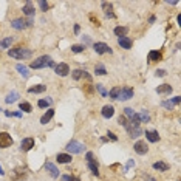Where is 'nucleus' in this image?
I'll use <instances>...</instances> for the list:
<instances>
[{"label": "nucleus", "instance_id": "f704fd0d", "mask_svg": "<svg viewBox=\"0 0 181 181\" xmlns=\"http://www.w3.org/2000/svg\"><path fill=\"white\" fill-rule=\"evenodd\" d=\"M96 90L99 91L102 96H107V94H108V91H107L105 88H104V87H102V84H96Z\"/></svg>", "mask_w": 181, "mask_h": 181}, {"label": "nucleus", "instance_id": "f3484780", "mask_svg": "<svg viewBox=\"0 0 181 181\" xmlns=\"http://www.w3.org/2000/svg\"><path fill=\"white\" fill-rule=\"evenodd\" d=\"M145 138L150 141V142H158L160 141V135H158V132H155V130H145Z\"/></svg>", "mask_w": 181, "mask_h": 181}, {"label": "nucleus", "instance_id": "5701e85b", "mask_svg": "<svg viewBox=\"0 0 181 181\" xmlns=\"http://www.w3.org/2000/svg\"><path fill=\"white\" fill-rule=\"evenodd\" d=\"M136 115H138L139 122H149V121H150V115H149L147 110H142V112H139V113H136Z\"/></svg>", "mask_w": 181, "mask_h": 181}, {"label": "nucleus", "instance_id": "a19ab883", "mask_svg": "<svg viewBox=\"0 0 181 181\" xmlns=\"http://www.w3.org/2000/svg\"><path fill=\"white\" fill-rule=\"evenodd\" d=\"M105 16H107V17H110V19H113V17H115V14L112 12V5H108V9L105 11Z\"/></svg>", "mask_w": 181, "mask_h": 181}, {"label": "nucleus", "instance_id": "aec40b11", "mask_svg": "<svg viewBox=\"0 0 181 181\" xmlns=\"http://www.w3.org/2000/svg\"><path fill=\"white\" fill-rule=\"evenodd\" d=\"M169 167H170V166H169L167 163H164V161H158V163L153 164V169L158 170V172H167Z\"/></svg>", "mask_w": 181, "mask_h": 181}, {"label": "nucleus", "instance_id": "c756f323", "mask_svg": "<svg viewBox=\"0 0 181 181\" xmlns=\"http://www.w3.org/2000/svg\"><path fill=\"white\" fill-rule=\"evenodd\" d=\"M88 169L91 170V174L93 175H96V177H99V170H98V164L94 163V160L93 161H88Z\"/></svg>", "mask_w": 181, "mask_h": 181}, {"label": "nucleus", "instance_id": "79ce46f5", "mask_svg": "<svg viewBox=\"0 0 181 181\" xmlns=\"http://www.w3.org/2000/svg\"><path fill=\"white\" fill-rule=\"evenodd\" d=\"M166 74H167L166 70H156V76H158V78H164Z\"/></svg>", "mask_w": 181, "mask_h": 181}, {"label": "nucleus", "instance_id": "20e7f679", "mask_svg": "<svg viewBox=\"0 0 181 181\" xmlns=\"http://www.w3.org/2000/svg\"><path fill=\"white\" fill-rule=\"evenodd\" d=\"M54 71H56V74H57V76L65 78V76H68V73H70V67H68V64L60 62V64H57V65L54 67Z\"/></svg>", "mask_w": 181, "mask_h": 181}, {"label": "nucleus", "instance_id": "7ed1b4c3", "mask_svg": "<svg viewBox=\"0 0 181 181\" xmlns=\"http://www.w3.org/2000/svg\"><path fill=\"white\" fill-rule=\"evenodd\" d=\"M65 149H67V152H70L71 155H73V153H76V155H78V153H82V152L85 150V145H84L82 142L76 141V139H71V141L67 144V147H65Z\"/></svg>", "mask_w": 181, "mask_h": 181}, {"label": "nucleus", "instance_id": "f03ea898", "mask_svg": "<svg viewBox=\"0 0 181 181\" xmlns=\"http://www.w3.org/2000/svg\"><path fill=\"white\" fill-rule=\"evenodd\" d=\"M8 54H9V57H14V59H19V60H22V59H28V57H31V50H28V48H22V46H19V48H11L9 51H8Z\"/></svg>", "mask_w": 181, "mask_h": 181}, {"label": "nucleus", "instance_id": "a878e982", "mask_svg": "<svg viewBox=\"0 0 181 181\" xmlns=\"http://www.w3.org/2000/svg\"><path fill=\"white\" fill-rule=\"evenodd\" d=\"M127 33H129V28H126V26H116L115 28V34L118 37H124Z\"/></svg>", "mask_w": 181, "mask_h": 181}, {"label": "nucleus", "instance_id": "f8f14e48", "mask_svg": "<svg viewBox=\"0 0 181 181\" xmlns=\"http://www.w3.org/2000/svg\"><path fill=\"white\" fill-rule=\"evenodd\" d=\"M101 115H102V118L110 119V118L115 115V108H113V105H104L102 110H101Z\"/></svg>", "mask_w": 181, "mask_h": 181}, {"label": "nucleus", "instance_id": "37998d69", "mask_svg": "<svg viewBox=\"0 0 181 181\" xmlns=\"http://www.w3.org/2000/svg\"><path fill=\"white\" fill-rule=\"evenodd\" d=\"M107 136H108V138H110L112 141H118V136L115 135L113 132H107Z\"/></svg>", "mask_w": 181, "mask_h": 181}, {"label": "nucleus", "instance_id": "ddd939ff", "mask_svg": "<svg viewBox=\"0 0 181 181\" xmlns=\"http://www.w3.org/2000/svg\"><path fill=\"white\" fill-rule=\"evenodd\" d=\"M45 170L53 177V178H57L59 177V169L53 164V163H46L45 164Z\"/></svg>", "mask_w": 181, "mask_h": 181}, {"label": "nucleus", "instance_id": "c9c22d12", "mask_svg": "<svg viewBox=\"0 0 181 181\" xmlns=\"http://www.w3.org/2000/svg\"><path fill=\"white\" fill-rule=\"evenodd\" d=\"M161 105H163V107H166V108H169V110H172V108H174V102H172V101H163V102H161Z\"/></svg>", "mask_w": 181, "mask_h": 181}, {"label": "nucleus", "instance_id": "3c124183", "mask_svg": "<svg viewBox=\"0 0 181 181\" xmlns=\"http://www.w3.org/2000/svg\"><path fill=\"white\" fill-rule=\"evenodd\" d=\"M5 175V172H3V169H2V166H0V177H3Z\"/></svg>", "mask_w": 181, "mask_h": 181}, {"label": "nucleus", "instance_id": "0eeeda50", "mask_svg": "<svg viewBox=\"0 0 181 181\" xmlns=\"http://www.w3.org/2000/svg\"><path fill=\"white\" fill-rule=\"evenodd\" d=\"M133 149H135V152L138 153V155H145V153L149 152V147H147L145 141H136L135 145H133Z\"/></svg>", "mask_w": 181, "mask_h": 181}, {"label": "nucleus", "instance_id": "bb28decb", "mask_svg": "<svg viewBox=\"0 0 181 181\" xmlns=\"http://www.w3.org/2000/svg\"><path fill=\"white\" fill-rule=\"evenodd\" d=\"M94 73H96V76H105L107 74V70H105V67L102 64H98L94 67Z\"/></svg>", "mask_w": 181, "mask_h": 181}, {"label": "nucleus", "instance_id": "cd10ccee", "mask_svg": "<svg viewBox=\"0 0 181 181\" xmlns=\"http://www.w3.org/2000/svg\"><path fill=\"white\" fill-rule=\"evenodd\" d=\"M51 102H53L51 98H48V99H39V101H37V105H39L40 108H48V107L51 105Z\"/></svg>", "mask_w": 181, "mask_h": 181}, {"label": "nucleus", "instance_id": "dca6fc26", "mask_svg": "<svg viewBox=\"0 0 181 181\" xmlns=\"http://www.w3.org/2000/svg\"><path fill=\"white\" fill-rule=\"evenodd\" d=\"M172 85H169V84H163V85H158L156 87V93L158 94H170L172 93Z\"/></svg>", "mask_w": 181, "mask_h": 181}, {"label": "nucleus", "instance_id": "2f4dec72", "mask_svg": "<svg viewBox=\"0 0 181 181\" xmlns=\"http://www.w3.org/2000/svg\"><path fill=\"white\" fill-rule=\"evenodd\" d=\"M82 74H84V70H74L73 74H71V78H73L74 81H79V79L82 78Z\"/></svg>", "mask_w": 181, "mask_h": 181}, {"label": "nucleus", "instance_id": "412c9836", "mask_svg": "<svg viewBox=\"0 0 181 181\" xmlns=\"http://www.w3.org/2000/svg\"><path fill=\"white\" fill-rule=\"evenodd\" d=\"M53 116H54V110H53V108H48V110H46V113L40 118V124H46V122H50V121L53 119Z\"/></svg>", "mask_w": 181, "mask_h": 181}, {"label": "nucleus", "instance_id": "473e14b6", "mask_svg": "<svg viewBox=\"0 0 181 181\" xmlns=\"http://www.w3.org/2000/svg\"><path fill=\"white\" fill-rule=\"evenodd\" d=\"M20 110L30 113V112H31V104H28V102H20Z\"/></svg>", "mask_w": 181, "mask_h": 181}, {"label": "nucleus", "instance_id": "4be33fe9", "mask_svg": "<svg viewBox=\"0 0 181 181\" xmlns=\"http://www.w3.org/2000/svg\"><path fill=\"white\" fill-rule=\"evenodd\" d=\"M16 70H17V71H19V73L23 76V78H30V70H28L25 65H22V64H17V65H16Z\"/></svg>", "mask_w": 181, "mask_h": 181}, {"label": "nucleus", "instance_id": "c85d7f7f", "mask_svg": "<svg viewBox=\"0 0 181 181\" xmlns=\"http://www.w3.org/2000/svg\"><path fill=\"white\" fill-rule=\"evenodd\" d=\"M119 93H121V87H115V88H112V91L108 93V96H110V99H118L119 98Z\"/></svg>", "mask_w": 181, "mask_h": 181}, {"label": "nucleus", "instance_id": "9b49d317", "mask_svg": "<svg viewBox=\"0 0 181 181\" xmlns=\"http://www.w3.org/2000/svg\"><path fill=\"white\" fill-rule=\"evenodd\" d=\"M33 147H34V139H33V138H25V139H22L20 149H22L23 152H28V150H31Z\"/></svg>", "mask_w": 181, "mask_h": 181}, {"label": "nucleus", "instance_id": "7c9ffc66", "mask_svg": "<svg viewBox=\"0 0 181 181\" xmlns=\"http://www.w3.org/2000/svg\"><path fill=\"white\" fill-rule=\"evenodd\" d=\"M11 42H12V37H5V39L0 42V50H6V48H9Z\"/></svg>", "mask_w": 181, "mask_h": 181}, {"label": "nucleus", "instance_id": "49530a36", "mask_svg": "<svg viewBox=\"0 0 181 181\" xmlns=\"http://www.w3.org/2000/svg\"><path fill=\"white\" fill-rule=\"evenodd\" d=\"M172 102H174V105H177V104H180V96H175V98L172 99Z\"/></svg>", "mask_w": 181, "mask_h": 181}, {"label": "nucleus", "instance_id": "6ab92c4d", "mask_svg": "<svg viewBox=\"0 0 181 181\" xmlns=\"http://www.w3.org/2000/svg\"><path fill=\"white\" fill-rule=\"evenodd\" d=\"M57 163L59 164H68V163H71V155L70 153H59L57 155Z\"/></svg>", "mask_w": 181, "mask_h": 181}, {"label": "nucleus", "instance_id": "1a4fd4ad", "mask_svg": "<svg viewBox=\"0 0 181 181\" xmlns=\"http://www.w3.org/2000/svg\"><path fill=\"white\" fill-rule=\"evenodd\" d=\"M118 45L121 46V48H124V50H130L132 45H133V42H132L130 37L124 36V37H118Z\"/></svg>", "mask_w": 181, "mask_h": 181}, {"label": "nucleus", "instance_id": "6e6552de", "mask_svg": "<svg viewBox=\"0 0 181 181\" xmlns=\"http://www.w3.org/2000/svg\"><path fill=\"white\" fill-rule=\"evenodd\" d=\"M133 98V90L130 88V87H124V88H121V93H119V101H129V99H132Z\"/></svg>", "mask_w": 181, "mask_h": 181}, {"label": "nucleus", "instance_id": "c03bdc74", "mask_svg": "<svg viewBox=\"0 0 181 181\" xmlns=\"http://www.w3.org/2000/svg\"><path fill=\"white\" fill-rule=\"evenodd\" d=\"M132 166H135V161H133V160H130V161H129V163L126 164V170H129V169H130Z\"/></svg>", "mask_w": 181, "mask_h": 181}, {"label": "nucleus", "instance_id": "09e8293b", "mask_svg": "<svg viewBox=\"0 0 181 181\" xmlns=\"http://www.w3.org/2000/svg\"><path fill=\"white\" fill-rule=\"evenodd\" d=\"M12 115H14V116H17V118H20V116H22V113H20V112H16V113H12Z\"/></svg>", "mask_w": 181, "mask_h": 181}, {"label": "nucleus", "instance_id": "8fccbe9b", "mask_svg": "<svg viewBox=\"0 0 181 181\" xmlns=\"http://www.w3.org/2000/svg\"><path fill=\"white\" fill-rule=\"evenodd\" d=\"M145 180H147V181H156L155 178H152V177H145Z\"/></svg>", "mask_w": 181, "mask_h": 181}, {"label": "nucleus", "instance_id": "b1692460", "mask_svg": "<svg viewBox=\"0 0 181 181\" xmlns=\"http://www.w3.org/2000/svg\"><path fill=\"white\" fill-rule=\"evenodd\" d=\"M46 90V85L44 84H39V85H34V87H30L28 93H44Z\"/></svg>", "mask_w": 181, "mask_h": 181}, {"label": "nucleus", "instance_id": "9d476101", "mask_svg": "<svg viewBox=\"0 0 181 181\" xmlns=\"http://www.w3.org/2000/svg\"><path fill=\"white\" fill-rule=\"evenodd\" d=\"M126 130L129 132V136H130V138H138L139 135H142V130L139 129V126H130V124H129V126L126 127Z\"/></svg>", "mask_w": 181, "mask_h": 181}, {"label": "nucleus", "instance_id": "a18cd8bd", "mask_svg": "<svg viewBox=\"0 0 181 181\" xmlns=\"http://www.w3.org/2000/svg\"><path fill=\"white\" fill-rule=\"evenodd\" d=\"M85 158H87V161H93V153H91V152H87Z\"/></svg>", "mask_w": 181, "mask_h": 181}, {"label": "nucleus", "instance_id": "603ef678", "mask_svg": "<svg viewBox=\"0 0 181 181\" xmlns=\"http://www.w3.org/2000/svg\"><path fill=\"white\" fill-rule=\"evenodd\" d=\"M0 110H2V108H0Z\"/></svg>", "mask_w": 181, "mask_h": 181}, {"label": "nucleus", "instance_id": "f257e3e1", "mask_svg": "<svg viewBox=\"0 0 181 181\" xmlns=\"http://www.w3.org/2000/svg\"><path fill=\"white\" fill-rule=\"evenodd\" d=\"M33 70H40V68H45V67H56V64L53 62V59L50 57V56H40V57H37L36 60H33L31 62V65H30Z\"/></svg>", "mask_w": 181, "mask_h": 181}, {"label": "nucleus", "instance_id": "2eb2a0df", "mask_svg": "<svg viewBox=\"0 0 181 181\" xmlns=\"http://www.w3.org/2000/svg\"><path fill=\"white\" fill-rule=\"evenodd\" d=\"M147 59H149V62H160L161 59H163V54H161V51H150L149 53V56H147Z\"/></svg>", "mask_w": 181, "mask_h": 181}, {"label": "nucleus", "instance_id": "39448f33", "mask_svg": "<svg viewBox=\"0 0 181 181\" xmlns=\"http://www.w3.org/2000/svg\"><path fill=\"white\" fill-rule=\"evenodd\" d=\"M93 48H94V51H96L98 54H105V53L112 54V53H113L112 48L107 45V44H104V42H96V44L93 45Z\"/></svg>", "mask_w": 181, "mask_h": 181}, {"label": "nucleus", "instance_id": "393cba45", "mask_svg": "<svg viewBox=\"0 0 181 181\" xmlns=\"http://www.w3.org/2000/svg\"><path fill=\"white\" fill-rule=\"evenodd\" d=\"M17 99H19V93H17V91H11V93L6 96L5 102H6V104H12V102H16Z\"/></svg>", "mask_w": 181, "mask_h": 181}, {"label": "nucleus", "instance_id": "423d86ee", "mask_svg": "<svg viewBox=\"0 0 181 181\" xmlns=\"http://www.w3.org/2000/svg\"><path fill=\"white\" fill-rule=\"evenodd\" d=\"M12 144V138L8 132H2L0 133V149H6Z\"/></svg>", "mask_w": 181, "mask_h": 181}, {"label": "nucleus", "instance_id": "58836bf2", "mask_svg": "<svg viewBox=\"0 0 181 181\" xmlns=\"http://www.w3.org/2000/svg\"><path fill=\"white\" fill-rule=\"evenodd\" d=\"M118 122H119L122 127H127V126H129V122H127V119H126V116H124V115H122V116H119Z\"/></svg>", "mask_w": 181, "mask_h": 181}, {"label": "nucleus", "instance_id": "72a5a7b5", "mask_svg": "<svg viewBox=\"0 0 181 181\" xmlns=\"http://www.w3.org/2000/svg\"><path fill=\"white\" fill-rule=\"evenodd\" d=\"M85 50V45H71V51L73 53H82Z\"/></svg>", "mask_w": 181, "mask_h": 181}, {"label": "nucleus", "instance_id": "de8ad7c7", "mask_svg": "<svg viewBox=\"0 0 181 181\" xmlns=\"http://www.w3.org/2000/svg\"><path fill=\"white\" fill-rule=\"evenodd\" d=\"M79 31H81V26L79 25H74V34H79Z\"/></svg>", "mask_w": 181, "mask_h": 181}, {"label": "nucleus", "instance_id": "e433bc0d", "mask_svg": "<svg viewBox=\"0 0 181 181\" xmlns=\"http://www.w3.org/2000/svg\"><path fill=\"white\" fill-rule=\"evenodd\" d=\"M124 113H126V116H129L130 119L133 118V115H135V112H133V108H130V107H127V108H124Z\"/></svg>", "mask_w": 181, "mask_h": 181}, {"label": "nucleus", "instance_id": "ea45409f", "mask_svg": "<svg viewBox=\"0 0 181 181\" xmlns=\"http://www.w3.org/2000/svg\"><path fill=\"white\" fill-rule=\"evenodd\" d=\"M39 6H40V9H42V11H46V9L50 8V5H48L46 2H44V0H42V2H39Z\"/></svg>", "mask_w": 181, "mask_h": 181}, {"label": "nucleus", "instance_id": "4c0bfd02", "mask_svg": "<svg viewBox=\"0 0 181 181\" xmlns=\"http://www.w3.org/2000/svg\"><path fill=\"white\" fill-rule=\"evenodd\" d=\"M62 180L64 181H81L79 177H70V175H64L62 177Z\"/></svg>", "mask_w": 181, "mask_h": 181}, {"label": "nucleus", "instance_id": "4468645a", "mask_svg": "<svg viewBox=\"0 0 181 181\" xmlns=\"http://www.w3.org/2000/svg\"><path fill=\"white\" fill-rule=\"evenodd\" d=\"M22 11H23L25 16H28L30 19H33V16H34V5H33L31 2H26L25 6L22 8Z\"/></svg>", "mask_w": 181, "mask_h": 181}, {"label": "nucleus", "instance_id": "a211bd4d", "mask_svg": "<svg viewBox=\"0 0 181 181\" xmlns=\"http://www.w3.org/2000/svg\"><path fill=\"white\" fill-rule=\"evenodd\" d=\"M11 26H12L14 30H25V28H26V22H25L23 19H16V20L11 22Z\"/></svg>", "mask_w": 181, "mask_h": 181}]
</instances>
